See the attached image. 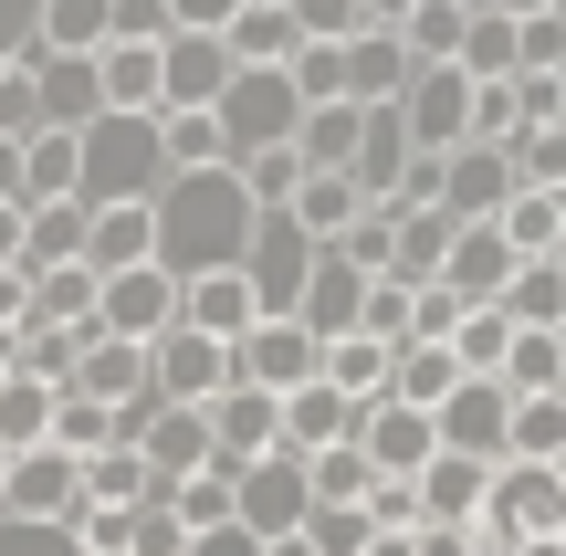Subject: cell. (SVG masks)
I'll return each instance as SVG.
<instances>
[{"label": "cell", "instance_id": "6da1fadb", "mask_svg": "<svg viewBox=\"0 0 566 556\" xmlns=\"http://www.w3.org/2000/svg\"><path fill=\"white\" fill-rule=\"evenodd\" d=\"M252 231H263V200L242 189V168H179L158 200V263L179 284L200 273H242L252 263Z\"/></svg>", "mask_w": 566, "mask_h": 556}, {"label": "cell", "instance_id": "7a4b0ae2", "mask_svg": "<svg viewBox=\"0 0 566 556\" xmlns=\"http://www.w3.org/2000/svg\"><path fill=\"white\" fill-rule=\"evenodd\" d=\"M179 158H168V116H95L84 126V210H158Z\"/></svg>", "mask_w": 566, "mask_h": 556}, {"label": "cell", "instance_id": "3957f363", "mask_svg": "<svg viewBox=\"0 0 566 556\" xmlns=\"http://www.w3.org/2000/svg\"><path fill=\"white\" fill-rule=\"evenodd\" d=\"M304 84H294V63H242V84L221 95V137H231V158H273V147H294L304 137Z\"/></svg>", "mask_w": 566, "mask_h": 556}, {"label": "cell", "instance_id": "277c9868", "mask_svg": "<svg viewBox=\"0 0 566 556\" xmlns=\"http://www.w3.org/2000/svg\"><path fill=\"white\" fill-rule=\"evenodd\" d=\"M493 536H504L514 556H546L566 546V462H504L493 473Z\"/></svg>", "mask_w": 566, "mask_h": 556}, {"label": "cell", "instance_id": "5b68a950", "mask_svg": "<svg viewBox=\"0 0 566 556\" xmlns=\"http://www.w3.org/2000/svg\"><path fill=\"white\" fill-rule=\"evenodd\" d=\"M242 273H252V294H263V315H304V294H315V273H325V242L294 221V210H263Z\"/></svg>", "mask_w": 566, "mask_h": 556}, {"label": "cell", "instance_id": "8992f818", "mask_svg": "<svg viewBox=\"0 0 566 556\" xmlns=\"http://www.w3.org/2000/svg\"><path fill=\"white\" fill-rule=\"evenodd\" d=\"M242 525H252L263 546L304 536V525H315V462H304V452H273V462H252V473H242Z\"/></svg>", "mask_w": 566, "mask_h": 556}, {"label": "cell", "instance_id": "52a82bcc", "mask_svg": "<svg viewBox=\"0 0 566 556\" xmlns=\"http://www.w3.org/2000/svg\"><path fill=\"white\" fill-rule=\"evenodd\" d=\"M472 95H483V84L462 74V63H420V84H409V137H420V158H462L472 147Z\"/></svg>", "mask_w": 566, "mask_h": 556}, {"label": "cell", "instance_id": "ba28073f", "mask_svg": "<svg viewBox=\"0 0 566 556\" xmlns=\"http://www.w3.org/2000/svg\"><path fill=\"white\" fill-rule=\"evenodd\" d=\"M514 410H525V399H514L504 378H462V399L441 410V452L493 462V473H504V462H514Z\"/></svg>", "mask_w": 566, "mask_h": 556}, {"label": "cell", "instance_id": "9c48e42d", "mask_svg": "<svg viewBox=\"0 0 566 556\" xmlns=\"http://www.w3.org/2000/svg\"><path fill=\"white\" fill-rule=\"evenodd\" d=\"M231 389H242V347H221V336H200V326L158 336V399L210 410V399H231Z\"/></svg>", "mask_w": 566, "mask_h": 556}, {"label": "cell", "instance_id": "30bf717a", "mask_svg": "<svg viewBox=\"0 0 566 556\" xmlns=\"http://www.w3.org/2000/svg\"><path fill=\"white\" fill-rule=\"evenodd\" d=\"M315 378H325V336H315V326L273 315V326H252V336H242V389L294 399V389H315Z\"/></svg>", "mask_w": 566, "mask_h": 556}, {"label": "cell", "instance_id": "8fae6325", "mask_svg": "<svg viewBox=\"0 0 566 556\" xmlns=\"http://www.w3.org/2000/svg\"><path fill=\"white\" fill-rule=\"evenodd\" d=\"M0 525H84V462L74 452H21L11 462V515Z\"/></svg>", "mask_w": 566, "mask_h": 556}, {"label": "cell", "instance_id": "7c38bea8", "mask_svg": "<svg viewBox=\"0 0 566 556\" xmlns=\"http://www.w3.org/2000/svg\"><path fill=\"white\" fill-rule=\"evenodd\" d=\"M242 84V53L221 32H179L168 42V116H221V95Z\"/></svg>", "mask_w": 566, "mask_h": 556}, {"label": "cell", "instance_id": "4fadbf2b", "mask_svg": "<svg viewBox=\"0 0 566 556\" xmlns=\"http://www.w3.org/2000/svg\"><path fill=\"white\" fill-rule=\"evenodd\" d=\"M367 462H378L388 483H420L430 462H441V420L430 410H409V399H367Z\"/></svg>", "mask_w": 566, "mask_h": 556}, {"label": "cell", "instance_id": "5bb4252c", "mask_svg": "<svg viewBox=\"0 0 566 556\" xmlns=\"http://www.w3.org/2000/svg\"><path fill=\"white\" fill-rule=\"evenodd\" d=\"M357 431H367V399H346L336 378H315V389L283 399V452H304V462H315V452H346Z\"/></svg>", "mask_w": 566, "mask_h": 556}, {"label": "cell", "instance_id": "9a60e30c", "mask_svg": "<svg viewBox=\"0 0 566 556\" xmlns=\"http://www.w3.org/2000/svg\"><path fill=\"white\" fill-rule=\"evenodd\" d=\"M409 84H420L409 32H378V21H367V32L346 42V105H409Z\"/></svg>", "mask_w": 566, "mask_h": 556}, {"label": "cell", "instance_id": "2e32d148", "mask_svg": "<svg viewBox=\"0 0 566 556\" xmlns=\"http://www.w3.org/2000/svg\"><path fill=\"white\" fill-rule=\"evenodd\" d=\"M32 84H42V126L53 137H84L105 116V63H84V53H32Z\"/></svg>", "mask_w": 566, "mask_h": 556}, {"label": "cell", "instance_id": "e0dca14e", "mask_svg": "<svg viewBox=\"0 0 566 556\" xmlns=\"http://www.w3.org/2000/svg\"><path fill=\"white\" fill-rule=\"evenodd\" d=\"M210 441H221L231 473L273 462V452H283V399H273V389H231V399H210Z\"/></svg>", "mask_w": 566, "mask_h": 556}, {"label": "cell", "instance_id": "ac0fdd59", "mask_svg": "<svg viewBox=\"0 0 566 556\" xmlns=\"http://www.w3.org/2000/svg\"><path fill=\"white\" fill-rule=\"evenodd\" d=\"M514 273H525V252L504 242V221H462V252H451V294L483 315V305H504V294H514Z\"/></svg>", "mask_w": 566, "mask_h": 556}, {"label": "cell", "instance_id": "d6986e66", "mask_svg": "<svg viewBox=\"0 0 566 556\" xmlns=\"http://www.w3.org/2000/svg\"><path fill=\"white\" fill-rule=\"evenodd\" d=\"M514 200H525V179H514L504 147H462L451 158V221H504Z\"/></svg>", "mask_w": 566, "mask_h": 556}, {"label": "cell", "instance_id": "ffe728a7", "mask_svg": "<svg viewBox=\"0 0 566 556\" xmlns=\"http://www.w3.org/2000/svg\"><path fill=\"white\" fill-rule=\"evenodd\" d=\"M179 326H200V336H221V347H242V336L273 326V315H263V294H252V273H200Z\"/></svg>", "mask_w": 566, "mask_h": 556}, {"label": "cell", "instance_id": "44dd1931", "mask_svg": "<svg viewBox=\"0 0 566 556\" xmlns=\"http://www.w3.org/2000/svg\"><path fill=\"white\" fill-rule=\"evenodd\" d=\"M420 515H430V525H483V515H493V462L441 452V462L420 473Z\"/></svg>", "mask_w": 566, "mask_h": 556}, {"label": "cell", "instance_id": "7402d4cb", "mask_svg": "<svg viewBox=\"0 0 566 556\" xmlns=\"http://www.w3.org/2000/svg\"><path fill=\"white\" fill-rule=\"evenodd\" d=\"M294 158L315 168V179H357V158H367V105H315L304 137H294Z\"/></svg>", "mask_w": 566, "mask_h": 556}, {"label": "cell", "instance_id": "603a6c76", "mask_svg": "<svg viewBox=\"0 0 566 556\" xmlns=\"http://www.w3.org/2000/svg\"><path fill=\"white\" fill-rule=\"evenodd\" d=\"M367 294H378V284H367L346 252H325V273H315V294H304V315H294V326H315L325 347H336V336H357V326H367Z\"/></svg>", "mask_w": 566, "mask_h": 556}, {"label": "cell", "instance_id": "cb8c5ba5", "mask_svg": "<svg viewBox=\"0 0 566 556\" xmlns=\"http://www.w3.org/2000/svg\"><path fill=\"white\" fill-rule=\"evenodd\" d=\"M462 347H399V378H388V399H409V410H430L441 420L451 399H462Z\"/></svg>", "mask_w": 566, "mask_h": 556}, {"label": "cell", "instance_id": "d4e9b609", "mask_svg": "<svg viewBox=\"0 0 566 556\" xmlns=\"http://www.w3.org/2000/svg\"><path fill=\"white\" fill-rule=\"evenodd\" d=\"M53 420H63V389H42V378H11L0 389V452H53Z\"/></svg>", "mask_w": 566, "mask_h": 556}, {"label": "cell", "instance_id": "484cf974", "mask_svg": "<svg viewBox=\"0 0 566 556\" xmlns=\"http://www.w3.org/2000/svg\"><path fill=\"white\" fill-rule=\"evenodd\" d=\"M95 273H137L158 263V210H95V242H84Z\"/></svg>", "mask_w": 566, "mask_h": 556}, {"label": "cell", "instance_id": "4316f807", "mask_svg": "<svg viewBox=\"0 0 566 556\" xmlns=\"http://www.w3.org/2000/svg\"><path fill=\"white\" fill-rule=\"evenodd\" d=\"M325 378H336L346 399H388V378H399V347H388V336H336V347H325Z\"/></svg>", "mask_w": 566, "mask_h": 556}, {"label": "cell", "instance_id": "83f0119b", "mask_svg": "<svg viewBox=\"0 0 566 556\" xmlns=\"http://www.w3.org/2000/svg\"><path fill=\"white\" fill-rule=\"evenodd\" d=\"M53 452H74V462H105V452H126V410H105V399L63 389V420H53Z\"/></svg>", "mask_w": 566, "mask_h": 556}, {"label": "cell", "instance_id": "f1b7e54d", "mask_svg": "<svg viewBox=\"0 0 566 556\" xmlns=\"http://www.w3.org/2000/svg\"><path fill=\"white\" fill-rule=\"evenodd\" d=\"M231 53H242V63H304V21H294V0H252V11L231 21Z\"/></svg>", "mask_w": 566, "mask_h": 556}, {"label": "cell", "instance_id": "f546056e", "mask_svg": "<svg viewBox=\"0 0 566 556\" xmlns=\"http://www.w3.org/2000/svg\"><path fill=\"white\" fill-rule=\"evenodd\" d=\"M42 53H116V0H53L42 11Z\"/></svg>", "mask_w": 566, "mask_h": 556}, {"label": "cell", "instance_id": "4dcf8cb0", "mask_svg": "<svg viewBox=\"0 0 566 556\" xmlns=\"http://www.w3.org/2000/svg\"><path fill=\"white\" fill-rule=\"evenodd\" d=\"M367 210H378V200H367V189H357V179H304V200H294V221H304V231H315V242H325V252H336V242H346V231H357V221H367Z\"/></svg>", "mask_w": 566, "mask_h": 556}, {"label": "cell", "instance_id": "1f68e13d", "mask_svg": "<svg viewBox=\"0 0 566 556\" xmlns=\"http://www.w3.org/2000/svg\"><path fill=\"white\" fill-rule=\"evenodd\" d=\"M504 389H514V399H556V389H566V336H556V326H525V336H514Z\"/></svg>", "mask_w": 566, "mask_h": 556}, {"label": "cell", "instance_id": "d6a6232c", "mask_svg": "<svg viewBox=\"0 0 566 556\" xmlns=\"http://www.w3.org/2000/svg\"><path fill=\"white\" fill-rule=\"evenodd\" d=\"M84 504H168V483L147 473V452H105L84 462Z\"/></svg>", "mask_w": 566, "mask_h": 556}, {"label": "cell", "instance_id": "836d02e7", "mask_svg": "<svg viewBox=\"0 0 566 556\" xmlns=\"http://www.w3.org/2000/svg\"><path fill=\"white\" fill-rule=\"evenodd\" d=\"M504 242L525 252V263H556V242H566V200H556V189H525V200L504 210Z\"/></svg>", "mask_w": 566, "mask_h": 556}, {"label": "cell", "instance_id": "e575fe53", "mask_svg": "<svg viewBox=\"0 0 566 556\" xmlns=\"http://www.w3.org/2000/svg\"><path fill=\"white\" fill-rule=\"evenodd\" d=\"M399 32H409V53H420V63H462V42H472V11H462V0H420V11H409Z\"/></svg>", "mask_w": 566, "mask_h": 556}, {"label": "cell", "instance_id": "d590c367", "mask_svg": "<svg viewBox=\"0 0 566 556\" xmlns=\"http://www.w3.org/2000/svg\"><path fill=\"white\" fill-rule=\"evenodd\" d=\"M504 315H514V326H556L566 336V263H525L514 294H504Z\"/></svg>", "mask_w": 566, "mask_h": 556}, {"label": "cell", "instance_id": "8d00e7d4", "mask_svg": "<svg viewBox=\"0 0 566 556\" xmlns=\"http://www.w3.org/2000/svg\"><path fill=\"white\" fill-rule=\"evenodd\" d=\"M504 158H514V179H525V189H556V200H566V126H525Z\"/></svg>", "mask_w": 566, "mask_h": 556}, {"label": "cell", "instance_id": "74e56055", "mask_svg": "<svg viewBox=\"0 0 566 556\" xmlns=\"http://www.w3.org/2000/svg\"><path fill=\"white\" fill-rule=\"evenodd\" d=\"M514 462H566V399H525L514 410Z\"/></svg>", "mask_w": 566, "mask_h": 556}, {"label": "cell", "instance_id": "f35d334b", "mask_svg": "<svg viewBox=\"0 0 566 556\" xmlns=\"http://www.w3.org/2000/svg\"><path fill=\"white\" fill-rule=\"evenodd\" d=\"M168 158L179 168H242L231 137H221V116H168Z\"/></svg>", "mask_w": 566, "mask_h": 556}, {"label": "cell", "instance_id": "ab89813d", "mask_svg": "<svg viewBox=\"0 0 566 556\" xmlns=\"http://www.w3.org/2000/svg\"><path fill=\"white\" fill-rule=\"evenodd\" d=\"M74 546H84V556H137V504H84Z\"/></svg>", "mask_w": 566, "mask_h": 556}, {"label": "cell", "instance_id": "60d3db41", "mask_svg": "<svg viewBox=\"0 0 566 556\" xmlns=\"http://www.w3.org/2000/svg\"><path fill=\"white\" fill-rule=\"evenodd\" d=\"M294 84H304V105H346V42H304Z\"/></svg>", "mask_w": 566, "mask_h": 556}, {"label": "cell", "instance_id": "b9f144b4", "mask_svg": "<svg viewBox=\"0 0 566 556\" xmlns=\"http://www.w3.org/2000/svg\"><path fill=\"white\" fill-rule=\"evenodd\" d=\"M42 11H53V0H0V74L42 53Z\"/></svg>", "mask_w": 566, "mask_h": 556}, {"label": "cell", "instance_id": "7bdbcfd3", "mask_svg": "<svg viewBox=\"0 0 566 556\" xmlns=\"http://www.w3.org/2000/svg\"><path fill=\"white\" fill-rule=\"evenodd\" d=\"M294 21H304V42H357L367 0H294Z\"/></svg>", "mask_w": 566, "mask_h": 556}, {"label": "cell", "instance_id": "ee69618b", "mask_svg": "<svg viewBox=\"0 0 566 556\" xmlns=\"http://www.w3.org/2000/svg\"><path fill=\"white\" fill-rule=\"evenodd\" d=\"M116 42H179V11L168 0H116Z\"/></svg>", "mask_w": 566, "mask_h": 556}, {"label": "cell", "instance_id": "f6af8a7d", "mask_svg": "<svg viewBox=\"0 0 566 556\" xmlns=\"http://www.w3.org/2000/svg\"><path fill=\"white\" fill-rule=\"evenodd\" d=\"M0 556H84L74 525H0Z\"/></svg>", "mask_w": 566, "mask_h": 556}, {"label": "cell", "instance_id": "bcb514c9", "mask_svg": "<svg viewBox=\"0 0 566 556\" xmlns=\"http://www.w3.org/2000/svg\"><path fill=\"white\" fill-rule=\"evenodd\" d=\"M525 74H566V11L525 21Z\"/></svg>", "mask_w": 566, "mask_h": 556}, {"label": "cell", "instance_id": "7dc6e473", "mask_svg": "<svg viewBox=\"0 0 566 556\" xmlns=\"http://www.w3.org/2000/svg\"><path fill=\"white\" fill-rule=\"evenodd\" d=\"M168 11H179V32H221L231 42V21H242L252 0H168Z\"/></svg>", "mask_w": 566, "mask_h": 556}, {"label": "cell", "instance_id": "c3c4849f", "mask_svg": "<svg viewBox=\"0 0 566 556\" xmlns=\"http://www.w3.org/2000/svg\"><path fill=\"white\" fill-rule=\"evenodd\" d=\"M0 326H32V273L0 263Z\"/></svg>", "mask_w": 566, "mask_h": 556}, {"label": "cell", "instance_id": "681fc988", "mask_svg": "<svg viewBox=\"0 0 566 556\" xmlns=\"http://www.w3.org/2000/svg\"><path fill=\"white\" fill-rule=\"evenodd\" d=\"M483 11H504V21H546V11H566V0H483Z\"/></svg>", "mask_w": 566, "mask_h": 556}, {"label": "cell", "instance_id": "f907efd6", "mask_svg": "<svg viewBox=\"0 0 566 556\" xmlns=\"http://www.w3.org/2000/svg\"><path fill=\"white\" fill-rule=\"evenodd\" d=\"M409 11H420V0H367V21H378V32H399Z\"/></svg>", "mask_w": 566, "mask_h": 556}, {"label": "cell", "instance_id": "816d5d0a", "mask_svg": "<svg viewBox=\"0 0 566 556\" xmlns=\"http://www.w3.org/2000/svg\"><path fill=\"white\" fill-rule=\"evenodd\" d=\"M21 378V326H0V389Z\"/></svg>", "mask_w": 566, "mask_h": 556}, {"label": "cell", "instance_id": "f5cc1de1", "mask_svg": "<svg viewBox=\"0 0 566 556\" xmlns=\"http://www.w3.org/2000/svg\"><path fill=\"white\" fill-rule=\"evenodd\" d=\"M367 556H420V536H378V546H367Z\"/></svg>", "mask_w": 566, "mask_h": 556}, {"label": "cell", "instance_id": "db71d44e", "mask_svg": "<svg viewBox=\"0 0 566 556\" xmlns=\"http://www.w3.org/2000/svg\"><path fill=\"white\" fill-rule=\"evenodd\" d=\"M0 515H11V452H0Z\"/></svg>", "mask_w": 566, "mask_h": 556}, {"label": "cell", "instance_id": "11a10c76", "mask_svg": "<svg viewBox=\"0 0 566 556\" xmlns=\"http://www.w3.org/2000/svg\"><path fill=\"white\" fill-rule=\"evenodd\" d=\"M462 11H483V0H462Z\"/></svg>", "mask_w": 566, "mask_h": 556}, {"label": "cell", "instance_id": "9f6ffc18", "mask_svg": "<svg viewBox=\"0 0 566 556\" xmlns=\"http://www.w3.org/2000/svg\"><path fill=\"white\" fill-rule=\"evenodd\" d=\"M556 263H566V242H556Z\"/></svg>", "mask_w": 566, "mask_h": 556}, {"label": "cell", "instance_id": "6f0895ef", "mask_svg": "<svg viewBox=\"0 0 566 556\" xmlns=\"http://www.w3.org/2000/svg\"><path fill=\"white\" fill-rule=\"evenodd\" d=\"M556 399H566V389H556Z\"/></svg>", "mask_w": 566, "mask_h": 556}]
</instances>
